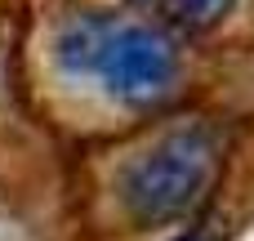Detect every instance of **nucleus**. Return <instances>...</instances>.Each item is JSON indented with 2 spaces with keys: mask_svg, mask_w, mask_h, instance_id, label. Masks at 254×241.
<instances>
[{
  "mask_svg": "<svg viewBox=\"0 0 254 241\" xmlns=\"http://www.w3.org/2000/svg\"><path fill=\"white\" fill-rule=\"evenodd\" d=\"M219 174V148L205 130H179L165 134L152 152H143L121 183V197L129 215L147 228L188 219L214 188Z\"/></svg>",
  "mask_w": 254,
  "mask_h": 241,
  "instance_id": "f03ea898",
  "label": "nucleus"
},
{
  "mask_svg": "<svg viewBox=\"0 0 254 241\" xmlns=\"http://www.w3.org/2000/svg\"><path fill=\"white\" fill-rule=\"evenodd\" d=\"M63 63L71 72H89L121 103H152L179 76L174 45L138 22H76L63 45Z\"/></svg>",
  "mask_w": 254,
  "mask_h": 241,
  "instance_id": "f257e3e1",
  "label": "nucleus"
},
{
  "mask_svg": "<svg viewBox=\"0 0 254 241\" xmlns=\"http://www.w3.org/2000/svg\"><path fill=\"white\" fill-rule=\"evenodd\" d=\"M232 4H237V0H161L165 18L179 22V27H188V31H205V27H214Z\"/></svg>",
  "mask_w": 254,
  "mask_h": 241,
  "instance_id": "7ed1b4c3",
  "label": "nucleus"
}]
</instances>
